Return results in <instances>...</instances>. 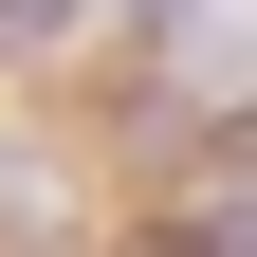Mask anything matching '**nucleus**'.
Instances as JSON below:
<instances>
[{
	"mask_svg": "<svg viewBox=\"0 0 257 257\" xmlns=\"http://www.w3.org/2000/svg\"><path fill=\"white\" fill-rule=\"evenodd\" d=\"M74 19H92V0H0V37H74Z\"/></svg>",
	"mask_w": 257,
	"mask_h": 257,
	"instance_id": "f03ea898",
	"label": "nucleus"
},
{
	"mask_svg": "<svg viewBox=\"0 0 257 257\" xmlns=\"http://www.w3.org/2000/svg\"><path fill=\"white\" fill-rule=\"evenodd\" d=\"M166 257H257V202H220V220H184Z\"/></svg>",
	"mask_w": 257,
	"mask_h": 257,
	"instance_id": "f257e3e1",
	"label": "nucleus"
}]
</instances>
